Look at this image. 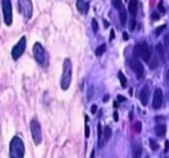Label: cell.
I'll return each mask as SVG.
<instances>
[{
    "mask_svg": "<svg viewBox=\"0 0 169 158\" xmlns=\"http://www.w3.org/2000/svg\"><path fill=\"white\" fill-rule=\"evenodd\" d=\"M114 36H115V33H114V31H111V35H110V39H111V40H112V39H114Z\"/></svg>",
    "mask_w": 169,
    "mask_h": 158,
    "instance_id": "cell-35",
    "label": "cell"
},
{
    "mask_svg": "<svg viewBox=\"0 0 169 158\" xmlns=\"http://www.w3.org/2000/svg\"><path fill=\"white\" fill-rule=\"evenodd\" d=\"M133 52H135V55L137 56V57H140L141 60H144V61H149L151 60V56H152L151 48L148 47V44L144 43V41L136 44Z\"/></svg>",
    "mask_w": 169,
    "mask_h": 158,
    "instance_id": "cell-4",
    "label": "cell"
},
{
    "mask_svg": "<svg viewBox=\"0 0 169 158\" xmlns=\"http://www.w3.org/2000/svg\"><path fill=\"white\" fill-rule=\"evenodd\" d=\"M118 100H119V101H126V98H124V97H122V96H119V97H118Z\"/></svg>",
    "mask_w": 169,
    "mask_h": 158,
    "instance_id": "cell-37",
    "label": "cell"
},
{
    "mask_svg": "<svg viewBox=\"0 0 169 158\" xmlns=\"http://www.w3.org/2000/svg\"><path fill=\"white\" fill-rule=\"evenodd\" d=\"M25 48H26V37H25V36H23V37H21L19 41H17L16 45L12 48V52H11L12 59H13V60L20 59L21 56H23V53L25 52Z\"/></svg>",
    "mask_w": 169,
    "mask_h": 158,
    "instance_id": "cell-8",
    "label": "cell"
},
{
    "mask_svg": "<svg viewBox=\"0 0 169 158\" xmlns=\"http://www.w3.org/2000/svg\"><path fill=\"white\" fill-rule=\"evenodd\" d=\"M119 19H120L122 25H124L127 23V11H126V8L124 7H122L120 10H119Z\"/></svg>",
    "mask_w": 169,
    "mask_h": 158,
    "instance_id": "cell-18",
    "label": "cell"
},
{
    "mask_svg": "<svg viewBox=\"0 0 169 158\" xmlns=\"http://www.w3.org/2000/svg\"><path fill=\"white\" fill-rule=\"evenodd\" d=\"M114 120L118 121V113H114Z\"/></svg>",
    "mask_w": 169,
    "mask_h": 158,
    "instance_id": "cell-36",
    "label": "cell"
},
{
    "mask_svg": "<svg viewBox=\"0 0 169 158\" xmlns=\"http://www.w3.org/2000/svg\"><path fill=\"white\" fill-rule=\"evenodd\" d=\"M159 11L161 12V14H164V12H165V10H164V6H163V3H161V2L159 3Z\"/></svg>",
    "mask_w": 169,
    "mask_h": 158,
    "instance_id": "cell-31",
    "label": "cell"
},
{
    "mask_svg": "<svg viewBox=\"0 0 169 158\" xmlns=\"http://www.w3.org/2000/svg\"><path fill=\"white\" fill-rule=\"evenodd\" d=\"M77 8H78L79 12L86 14L87 10H88V3H84V0H78V2H77Z\"/></svg>",
    "mask_w": 169,
    "mask_h": 158,
    "instance_id": "cell-16",
    "label": "cell"
},
{
    "mask_svg": "<svg viewBox=\"0 0 169 158\" xmlns=\"http://www.w3.org/2000/svg\"><path fill=\"white\" fill-rule=\"evenodd\" d=\"M106 48H107V47H106V44H102V45H99V47L96 48V51H95V55L96 56H102L106 52Z\"/></svg>",
    "mask_w": 169,
    "mask_h": 158,
    "instance_id": "cell-21",
    "label": "cell"
},
{
    "mask_svg": "<svg viewBox=\"0 0 169 158\" xmlns=\"http://www.w3.org/2000/svg\"><path fill=\"white\" fill-rule=\"evenodd\" d=\"M160 64V60H159V57L156 59V56L155 57H152L151 56V60H149V67L152 68V69H155V68H157V65Z\"/></svg>",
    "mask_w": 169,
    "mask_h": 158,
    "instance_id": "cell-19",
    "label": "cell"
},
{
    "mask_svg": "<svg viewBox=\"0 0 169 158\" xmlns=\"http://www.w3.org/2000/svg\"><path fill=\"white\" fill-rule=\"evenodd\" d=\"M118 77H119V81H120V85L123 88H126L127 86V78H126V76H124L122 72H119L118 73Z\"/></svg>",
    "mask_w": 169,
    "mask_h": 158,
    "instance_id": "cell-20",
    "label": "cell"
},
{
    "mask_svg": "<svg viewBox=\"0 0 169 158\" xmlns=\"http://www.w3.org/2000/svg\"><path fill=\"white\" fill-rule=\"evenodd\" d=\"M30 133H32V138H33V142L34 145H40L42 141V130H41V125L40 122L33 118L30 121Z\"/></svg>",
    "mask_w": 169,
    "mask_h": 158,
    "instance_id": "cell-5",
    "label": "cell"
},
{
    "mask_svg": "<svg viewBox=\"0 0 169 158\" xmlns=\"http://www.w3.org/2000/svg\"><path fill=\"white\" fill-rule=\"evenodd\" d=\"M25 145L19 135H15L10 142V158H24Z\"/></svg>",
    "mask_w": 169,
    "mask_h": 158,
    "instance_id": "cell-1",
    "label": "cell"
},
{
    "mask_svg": "<svg viewBox=\"0 0 169 158\" xmlns=\"http://www.w3.org/2000/svg\"><path fill=\"white\" fill-rule=\"evenodd\" d=\"M164 41H165V47H167V51H168V55H169V35H167V36H165Z\"/></svg>",
    "mask_w": 169,
    "mask_h": 158,
    "instance_id": "cell-27",
    "label": "cell"
},
{
    "mask_svg": "<svg viewBox=\"0 0 169 158\" xmlns=\"http://www.w3.org/2000/svg\"><path fill=\"white\" fill-rule=\"evenodd\" d=\"M17 7H19L20 14L23 15L26 20L32 17L33 14V6L30 0H17Z\"/></svg>",
    "mask_w": 169,
    "mask_h": 158,
    "instance_id": "cell-6",
    "label": "cell"
},
{
    "mask_svg": "<svg viewBox=\"0 0 169 158\" xmlns=\"http://www.w3.org/2000/svg\"><path fill=\"white\" fill-rule=\"evenodd\" d=\"M152 106H153V109H160V108L163 106V90L161 89H156V90H155Z\"/></svg>",
    "mask_w": 169,
    "mask_h": 158,
    "instance_id": "cell-10",
    "label": "cell"
},
{
    "mask_svg": "<svg viewBox=\"0 0 169 158\" xmlns=\"http://www.w3.org/2000/svg\"><path fill=\"white\" fill-rule=\"evenodd\" d=\"M165 77H167V80L169 81V69H168V71H167V74H165Z\"/></svg>",
    "mask_w": 169,
    "mask_h": 158,
    "instance_id": "cell-38",
    "label": "cell"
},
{
    "mask_svg": "<svg viewBox=\"0 0 169 158\" xmlns=\"http://www.w3.org/2000/svg\"><path fill=\"white\" fill-rule=\"evenodd\" d=\"M145 158H149V157H145Z\"/></svg>",
    "mask_w": 169,
    "mask_h": 158,
    "instance_id": "cell-40",
    "label": "cell"
},
{
    "mask_svg": "<svg viewBox=\"0 0 169 158\" xmlns=\"http://www.w3.org/2000/svg\"><path fill=\"white\" fill-rule=\"evenodd\" d=\"M123 37H124V40H127V39H128V35H127V33H124V35H123Z\"/></svg>",
    "mask_w": 169,
    "mask_h": 158,
    "instance_id": "cell-39",
    "label": "cell"
},
{
    "mask_svg": "<svg viewBox=\"0 0 169 158\" xmlns=\"http://www.w3.org/2000/svg\"><path fill=\"white\" fill-rule=\"evenodd\" d=\"M155 133H156L159 137H164L167 133V126L165 125H156V128H155Z\"/></svg>",
    "mask_w": 169,
    "mask_h": 158,
    "instance_id": "cell-17",
    "label": "cell"
},
{
    "mask_svg": "<svg viewBox=\"0 0 169 158\" xmlns=\"http://www.w3.org/2000/svg\"><path fill=\"white\" fill-rule=\"evenodd\" d=\"M140 130H141V122H136L135 124V131L136 133H139Z\"/></svg>",
    "mask_w": 169,
    "mask_h": 158,
    "instance_id": "cell-28",
    "label": "cell"
},
{
    "mask_svg": "<svg viewBox=\"0 0 169 158\" xmlns=\"http://www.w3.org/2000/svg\"><path fill=\"white\" fill-rule=\"evenodd\" d=\"M156 51H157V57L160 60V63H165V49H164V45L163 44H157L156 45Z\"/></svg>",
    "mask_w": 169,
    "mask_h": 158,
    "instance_id": "cell-13",
    "label": "cell"
},
{
    "mask_svg": "<svg viewBox=\"0 0 169 158\" xmlns=\"http://www.w3.org/2000/svg\"><path fill=\"white\" fill-rule=\"evenodd\" d=\"M33 56H34V60L37 61V64L42 68H46L48 64H49V56H48V52L45 51V48L42 47L41 43H34L33 45Z\"/></svg>",
    "mask_w": 169,
    "mask_h": 158,
    "instance_id": "cell-3",
    "label": "cell"
},
{
    "mask_svg": "<svg viewBox=\"0 0 169 158\" xmlns=\"http://www.w3.org/2000/svg\"><path fill=\"white\" fill-rule=\"evenodd\" d=\"M111 3H112V6L116 8V10L119 11L120 8L123 7V3H122V0H111Z\"/></svg>",
    "mask_w": 169,
    "mask_h": 158,
    "instance_id": "cell-22",
    "label": "cell"
},
{
    "mask_svg": "<svg viewBox=\"0 0 169 158\" xmlns=\"http://www.w3.org/2000/svg\"><path fill=\"white\" fill-rule=\"evenodd\" d=\"M102 134H103V128H102L100 124H98V139H102Z\"/></svg>",
    "mask_w": 169,
    "mask_h": 158,
    "instance_id": "cell-24",
    "label": "cell"
},
{
    "mask_svg": "<svg viewBox=\"0 0 169 158\" xmlns=\"http://www.w3.org/2000/svg\"><path fill=\"white\" fill-rule=\"evenodd\" d=\"M84 137H86V138L90 137V128H88L87 124H86V128H84Z\"/></svg>",
    "mask_w": 169,
    "mask_h": 158,
    "instance_id": "cell-26",
    "label": "cell"
},
{
    "mask_svg": "<svg viewBox=\"0 0 169 158\" xmlns=\"http://www.w3.org/2000/svg\"><path fill=\"white\" fill-rule=\"evenodd\" d=\"M165 28H167V25H161V27H159V28L156 29V35H160V33H161Z\"/></svg>",
    "mask_w": 169,
    "mask_h": 158,
    "instance_id": "cell-29",
    "label": "cell"
},
{
    "mask_svg": "<svg viewBox=\"0 0 169 158\" xmlns=\"http://www.w3.org/2000/svg\"><path fill=\"white\" fill-rule=\"evenodd\" d=\"M139 98H140V102L143 104V105L148 104V98H149V86H148V85H145L143 89L140 90Z\"/></svg>",
    "mask_w": 169,
    "mask_h": 158,
    "instance_id": "cell-11",
    "label": "cell"
},
{
    "mask_svg": "<svg viewBox=\"0 0 169 158\" xmlns=\"http://www.w3.org/2000/svg\"><path fill=\"white\" fill-rule=\"evenodd\" d=\"M141 152H143L141 145L140 143H133V146H132V158H140Z\"/></svg>",
    "mask_w": 169,
    "mask_h": 158,
    "instance_id": "cell-14",
    "label": "cell"
},
{
    "mask_svg": "<svg viewBox=\"0 0 169 158\" xmlns=\"http://www.w3.org/2000/svg\"><path fill=\"white\" fill-rule=\"evenodd\" d=\"M96 112V106H95V105H92V106H91V113H95Z\"/></svg>",
    "mask_w": 169,
    "mask_h": 158,
    "instance_id": "cell-34",
    "label": "cell"
},
{
    "mask_svg": "<svg viewBox=\"0 0 169 158\" xmlns=\"http://www.w3.org/2000/svg\"><path fill=\"white\" fill-rule=\"evenodd\" d=\"M91 25H92V31H94V32H98V28H99V27H98V21L96 20H92L91 21Z\"/></svg>",
    "mask_w": 169,
    "mask_h": 158,
    "instance_id": "cell-25",
    "label": "cell"
},
{
    "mask_svg": "<svg viewBox=\"0 0 169 158\" xmlns=\"http://www.w3.org/2000/svg\"><path fill=\"white\" fill-rule=\"evenodd\" d=\"M152 19L157 20V19H159V14H152Z\"/></svg>",
    "mask_w": 169,
    "mask_h": 158,
    "instance_id": "cell-33",
    "label": "cell"
},
{
    "mask_svg": "<svg viewBox=\"0 0 169 158\" xmlns=\"http://www.w3.org/2000/svg\"><path fill=\"white\" fill-rule=\"evenodd\" d=\"M111 137V128L110 126H106V128L103 129V134H102V139L98 143H99V146H104V143L108 141Z\"/></svg>",
    "mask_w": 169,
    "mask_h": 158,
    "instance_id": "cell-12",
    "label": "cell"
},
{
    "mask_svg": "<svg viewBox=\"0 0 169 158\" xmlns=\"http://www.w3.org/2000/svg\"><path fill=\"white\" fill-rule=\"evenodd\" d=\"M72 72H73L72 60L65 59L64 65H62V76H61V82H60L62 90H68L70 84H72Z\"/></svg>",
    "mask_w": 169,
    "mask_h": 158,
    "instance_id": "cell-2",
    "label": "cell"
},
{
    "mask_svg": "<svg viewBox=\"0 0 169 158\" xmlns=\"http://www.w3.org/2000/svg\"><path fill=\"white\" fill-rule=\"evenodd\" d=\"M137 0H130V4H128V11L132 16H135L137 14Z\"/></svg>",
    "mask_w": 169,
    "mask_h": 158,
    "instance_id": "cell-15",
    "label": "cell"
},
{
    "mask_svg": "<svg viewBox=\"0 0 169 158\" xmlns=\"http://www.w3.org/2000/svg\"><path fill=\"white\" fill-rule=\"evenodd\" d=\"M135 25H136V20H135V19H132V20H131V23H130V29L133 31V29H135Z\"/></svg>",
    "mask_w": 169,
    "mask_h": 158,
    "instance_id": "cell-30",
    "label": "cell"
},
{
    "mask_svg": "<svg viewBox=\"0 0 169 158\" xmlns=\"http://www.w3.org/2000/svg\"><path fill=\"white\" fill-rule=\"evenodd\" d=\"M168 149H169V142L167 141V142H165V148H164V150H165V153L168 152Z\"/></svg>",
    "mask_w": 169,
    "mask_h": 158,
    "instance_id": "cell-32",
    "label": "cell"
},
{
    "mask_svg": "<svg viewBox=\"0 0 169 158\" xmlns=\"http://www.w3.org/2000/svg\"><path fill=\"white\" fill-rule=\"evenodd\" d=\"M149 146H151V149H152V150H157V149L160 148L159 143L155 141V139H149Z\"/></svg>",
    "mask_w": 169,
    "mask_h": 158,
    "instance_id": "cell-23",
    "label": "cell"
},
{
    "mask_svg": "<svg viewBox=\"0 0 169 158\" xmlns=\"http://www.w3.org/2000/svg\"><path fill=\"white\" fill-rule=\"evenodd\" d=\"M130 65H131V68L133 69V72H135L136 74V77L137 78H143L144 77V67H143V64L140 63L137 59H131L130 60Z\"/></svg>",
    "mask_w": 169,
    "mask_h": 158,
    "instance_id": "cell-9",
    "label": "cell"
},
{
    "mask_svg": "<svg viewBox=\"0 0 169 158\" xmlns=\"http://www.w3.org/2000/svg\"><path fill=\"white\" fill-rule=\"evenodd\" d=\"M2 10H3V17L6 25L12 24V2L11 0H2Z\"/></svg>",
    "mask_w": 169,
    "mask_h": 158,
    "instance_id": "cell-7",
    "label": "cell"
}]
</instances>
